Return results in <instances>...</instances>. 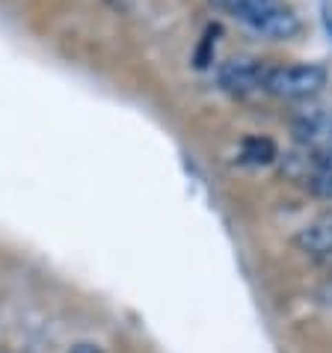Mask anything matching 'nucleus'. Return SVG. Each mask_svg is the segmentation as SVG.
I'll use <instances>...</instances> for the list:
<instances>
[{"instance_id": "8", "label": "nucleus", "mask_w": 332, "mask_h": 353, "mask_svg": "<svg viewBox=\"0 0 332 353\" xmlns=\"http://www.w3.org/2000/svg\"><path fill=\"white\" fill-rule=\"evenodd\" d=\"M68 353H104V347L98 345H92V341H81V345H74Z\"/></svg>"}, {"instance_id": "4", "label": "nucleus", "mask_w": 332, "mask_h": 353, "mask_svg": "<svg viewBox=\"0 0 332 353\" xmlns=\"http://www.w3.org/2000/svg\"><path fill=\"white\" fill-rule=\"evenodd\" d=\"M291 131L309 152L332 149V107H306L291 119Z\"/></svg>"}, {"instance_id": "2", "label": "nucleus", "mask_w": 332, "mask_h": 353, "mask_svg": "<svg viewBox=\"0 0 332 353\" xmlns=\"http://www.w3.org/2000/svg\"><path fill=\"white\" fill-rule=\"evenodd\" d=\"M326 81H329L326 68L318 63L267 65L264 86H261V90L273 98H282V101H306V98L324 90Z\"/></svg>"}, {"instance_id": "3", "label": "nucleus", "mask_w": 332, "mask_h": 353, "mask_svg": "<svg viewBox=\"0 0 332 353\" xmlns=\"http://www.w3.org/2000/svg\"><path fill=\"white\" fill-rule=\"evenodd\" d=\"M264 74H267V65L264 60H256V57H231V60H226L217 68L220 86L231 95L258 92L264 86Z\"/></svg>"}, {"instance_id": "7", "label": "nucleus", "mask_w": 332, "mask_h": 353, "mask_svg": "<svg viewBox=\"0 0 332 353\" xmlns=\"http://www.w3.org/2000/svg\"><path fill=\"white\" fill-rule=\"evenodd\" d=\"M311 196L324 202H332V170H311V175L306 179Z\"/></svg>"}, {"instance_id": "5", "label": "nucleus", "mask_w": 332, "mask_h": 353, "mask_svg": "<svg viewBox=\"0 0 332 353\" xmlns=\"http://www.w3.org/2000/svg\"><path fill=\"white\" fill-rule=\"evenodd\" d=\"M294 243L302 252H309V256L332 261V214H324L320 220L309 223L306 229H300Z\"/></svg>"}, {"instance_id": "6", "label": "nucleus", "mask_w": 332, "mask_h": 353, "mask_svg": "<svg viewBox=\"0 0 332 353\" xmlns=\"http://www.w3.org/2000/svg\"><path fill=\"white\" fill-rule=\"evenodd\" d=\"M243 161L249 163H270L276 158V145L270 140H261V137H249V140H243Z\"/></svg>"}, {"instance_id": "1", "label": "nucleus", "mask_w": 332, "mask_h": 353, "mask_svg": "<svg viewBox=\"0 0 332 353\" xmlns=\"http://www.w3.org/2000/svg\"><path fill=\"white\" fill-rule=\"evenodd\" d=\"M208 3L238 18L252 33L264 36L270 42H288L302 30L297 12L285 0H208Z\"/></svg>"}]
</instances>
